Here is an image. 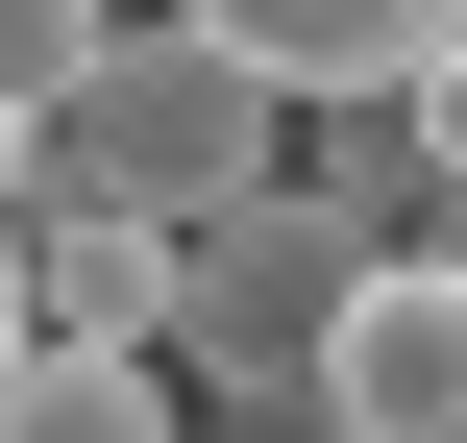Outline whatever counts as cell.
<instances>
[{
    "label": "cell",
    "mask_w": 467,
    "mask_h": 443,
    "mask_svg": "<svg viewBox=\"0 0 467 443\" xmlns=\"http://www.w3.org/2000/svg\"><path fill=\"white\" fill-rule=\"evenodd\" d=\"M0 443H197V370L172 345H25L0 370Z\"/></svg>",
    "instance_id": "5"
},
{
    "label": "cell",
    "mask_w": 467,
    "mask_h": 443,
    "mask_svg": "<svg viewBox=\"0 0 467 443\" xmlns=\"http://www.w3.org/2000/svg\"><path fill=\"white\" fill-rule=\"evenodd\" d=\"M172 25H222V49L296 74V99H394L419 49H467V0H172Z\"/></svg>",
    "instance_id": "4"
},
{
    "label": "cell",
    "mask_w": 467,
    "mask_h": 443,
    "mask_svg": "<svg viewBox=\"0 0 467 443\" xmlns=\"http://www.w3.org/2000/svg\"><path fill=\"white\" fill-rule=\"evenodd\" d=\"M99 25H123V0H0V123H49V99L99 74Z\"/></svg>",
    "instance_id": "8"
},
{
    "label": "cell",
    "mask_w": 467,
    "mask_h": 443,
    "mask_svg": "<svg viewBox=\"0 0 467 443\" xmlns=\"http://www.w3.org/2000/svg\"><path fill=\"white\" fill-rule=\"evenodd\" d=\"M320 419L345 443H467V247H369V296L320 345Z\"/></svg>",
    "instance_id": "3"
},
{
    "label": "cell",
    "mask_w": 467,
    "mask_h": 443,
    "mask_svg": "<svg viewBox=\"0 0 467 443\" xmlns=\"http://www.w3.org/2000/svg\"><path fill=\"white\" fill-rule=\"evenodd\" d=\"M25 271H49V345H172V222H74V197H25Z\"/></svg>",
    "instance_id": "6"
},
{
    "label": "cell",
    "mask_w": 467,
    "mask_h": 443,
    "mask_svg": "<svg viewBox=\"0 0 467 443\" xmlns=\"http://www.w3.org/2000/svg\"><path fill=\"white\" fill-rule=\"evenodd\" d=\"M419 247H467V197H419Z\"/></svg>",
    "instance_id": "12"
},
{
    "label": "cell",
    "mask_w": 467,
    "mask_h": 443,
    "mask_svg": "<svg viewBox=\"0 0 467 443\" xmlns=\"http://www.w3.org/2000/svg\"><path fill=\"white\" fill-rule=\"evenodd\" d=\"M197 443H345V419H320V395H271V419H197Z\"/></svg>",
    "instance_id": "11"
},
{
    "label": "cell",
    "mask_w": 467,
    "mask_h": 443,
    "mask_svg": "<svg viewBox=\"0 0 467 443\" xmlns=\"http://www.w3.org/2000/svg\"><path fill=\"white\" fill-rule=\"evenodd\" d=\"M296 173V74H246L222 25H99V74L25 123V197H74V222H222V197H271Z\"/></svg>",
    "instance_id": "1"
},
{
    "label": "cell",
    "mask_w": 467,
    "mask_h": 443,
    "mask_svg": "<svg viewBox=\"0 0 467 443\" xmlns=\"http://www.w3.org/2000/svg\"><path fill=\"white\" fill-rule=\"evenodd\" d=\"M419 148H443V197H467V49H419Z\"/></svg>",
    "instance_id": "10"
},
{
    "label": "cell",
    "mask_w": 467,
    "mask_h": 443,
    "mask_svg": "<svg viewBox=\"0 0 467 443\" xmlns=\"http://www.w3.org/2000/svg\"><path fill=\"white\" fill-rule=\"evenodd\" d=\"M296 173H320L369 247H419V197H443V148H419V74H394V99H296Z\"/></svg>",
    "instance_id": "7"
},
{
    "label": "cell",
    "mask_w": 467,
    "mask_h": 443,
    "mask_svg": "<svg viewBox=\"0 0 467 443\" xmlns=\"http://www.w3.org/2000/svg\"><path fill=\"white\" fill-rule=\"evenodd\" d=\"M345 296H369V222H345L320 173H271V197L172 222V370H197V419H271V395H320Z\"/></svg>",
    "instance_id": "2"
},
{
    "label": "cell",
    "mask_w": 467,
    "mask_h": 443,
    "mask_svg": "<svg viewBox=\"0 0 467 443\" xmlns=\"http://www.w3.org/2000/svg\"><path fill=\"white\" fill-rule=\"evenodd\" d=\"M49 345V271H25V197H0V370Z\"/></svg>",
    "instance_id": "9"
}]
</instances>
